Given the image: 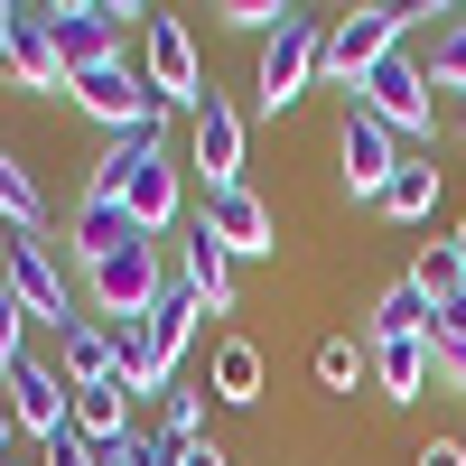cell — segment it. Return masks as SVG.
Wrapping results in <instances>:
<instances>
[{
	"instance_id": "6da1fadb",
	"label": "cell",
	"mask_w": 466,
	"mask_h": 466,
	"mask_svg": "<svg viewBox=\"0 0 466 466\" xmlns=\"http://www.w3.org/2000/svg\"><path fill=\"white\" fill-rule=\"evenodd\" d=\"M410 19H457V10H401V0H364V10L327 19V75L355 94L382 56H401V28H410Z\"/></svg>"
},
{
	"instance_id": "7a4b0ae2",
	"label": "cell",
	"mask_w": 466,
	"mask_h": 466,
	"mask_svg": "<svg viewBox=\"0 0 466 466\" xmlns=\"http://www.w3.org/2000/svg\"><path fill=\"white\" fill-rule=\"evenodd\" d=\"M327 75V19H308V10H289L280 28L261 37V75H252V94H261V112L280 122V112L308 94Z\"/></svg>"
},
{
	"instance_id": "3957f363",
	"label": "cell",
	"mask_w": 466,
	"mask_h": 466,
	"mask_svg": "<svg viewBox=\"0 0 466 466\" xmlns=\"http://www.w3.org/2000/svg\"><path fill=\"white\" fill-rule=\"evenodd\" d=\"M355 103L373 112L382 131H392L401 149H439V112H430V66H410V56H382L364 85H355Z\"/></svg>"
},
{
	"instance_id": "277c9868",
	"label": "cell",
	"mask_w": 466,
	"mask_h": 466,
	"mask_svg": "<svg viewBox=\"0 0 466 466\" xmlns=\"http://www.w3.org/2000/svg\"><path fill=\"white\" fill-rule=\"evenodd\" d=\"M75 112H85V122H103L112 140H131V131H168V103L149 94V75H131V56L75 75Z\"/></svg>"
},
{
	"instance_id": "5b68a950",
	"label": "cell",
	"mask_w": 466,
	"mask_h": 466,
	"mask_svg": "<svg viewBox=\"0 0 466 466\" xmlns=\"http://www.w3.org/2000/svg\"><path fill=\"white\" fill-rule=\"evenodd\" d=\"M85 289H94V308L112 318V336H131V327H140V318H149V308H159L177 280L159 270V243H131V252L94 261V270H85Z\"/></svg>"
},
{
	"instance_id": "8992f818",
	"label": "cell",
	"mask_w": 466,
	"mask_h": 466,
	"mask_svg": "<svg viewBox=\"0 0 466 466\" xmlns=\"http://www.w3.org/2000/svg\"><path fill=\"white\" fill-rule=\"evenodd\" d=\"M122 19H149V10H122V0H56V10H47V37H56L66 85L122 56Z\"/></svg>"
},
{
	"instance_id": "52a82bcc",
	"label": "cell",
	"mask_w": 466,
	"mask_h": 466,
	"mask_svg": "<svg viewBox=\"0 0 466 466\" xmlns=\"http://www.w3.org/2000/svg\"><path fill=\"white\" fill-rule=\"evenodd\" d=\"M0 289H10L19 308H28V327H85L75 318V289H66V270H56V252L37 243V233H19V243H0Z\"/></svg>"
},
{
	"instance_id": "ba28073f",
	"label": "cell",
	"mask_w": 466,
	"mask_h": 466,
	"mask_svg": "<svg viewBox=\"0 0 466 466\" xmlns=\"http://www.w3.org/2000/svg\"><path fill=\"white\" fill-rule=\"evenodd\" d=\"M140 75H149V94H159L168 112H187L197 122L206 112V66H197V37H187V19H149V37H140Z\"/></svg>"
},
{
	"instance_id": "9c48e42d",
	"label": "cell",
	"mask_w": 466,
	"mask_h": 466,
	"mask_svg": "<svg viewBox=\"0 0 466 466\" xmlns=\"http://www.w3.org/2000/svg\"><path fill=\"white\" fill-rule=\"evenodd\" d=\"M336 159H345V187L382 206V187H392V168L410 159V149H401L392 131H382V122H373V112H364L355 94H345V122H336Z\"/></svg>"
},
{
	"instance_id": "30bf717a",
	"label": "cell",
	"mask_w": 466,
	"mask_h": 466,
	"mask_svg": "<svg viewBox=\"0 0 466 466\" xmlns=\"http://www.w3.org/2000/svg\"><path fill=\"white\" fill-rule=\"evenodd\" d=\"M197 224L215 233L233 261H270V252H280V224H270V206L252 197V187H206V215Z\"/></svg>"
},
{
	"instance_id": "8fae6325",
	"label": "cell",
	"mask_w": 466,
	"mask_h": 466,
	"mask_svg": "<svg viewBox=\"0 0 466 466\" xmlns=\"http://www.w3.org/2000/svg\"><path fill=\"white\" fill-rule=\"evenodd\" d=\"M0 382H10V420H19L28 439H56L66 420H75V382H56V364H37V355H19V364L0 373Z\"/></svg>"
},
{
	"instance_id": "7c38bea8",
	"label": "cell",
	"mask_w": 466,
	"mask_h": 466,
	"mask_svg": "<svg viewBox=\"0 0 466 466\" xmlns=\"http://www.w3.org/2000/svg\"><path fill=\"white\" fill-rule=\"evenodd\" d=\"M177 289L197 299V318H233V299H243V289H233V252L215 243L206 224H187V243H177Z\"/></svg>"
},
{
	"instance_id": "4fadbf2b",
	"label": "cell",
	"mask_w": 466,
	"mask_h": 466,
	"mask_svg": "<svg viewBox=\"0 0 466 466\" xmlns=\"http://www.w3.org/2000/svg\"><path fill=\"white\" fill-rule=\"evenodd\" d=\"M187 149H197L206 187H243V112H233L224 94H206V112L187 122Z\"/></svg>"
},
{
	"instance_id": "5bb4252c",
	"label": "cell",
	"mask_w": 466,
	"mask_h": 466,
	"mask_svg": "<svg viewBox=\"0 0 466 466\" xmlns=\"http://www.w3.org/2000/svg\"><path fill=\"white\" fill-rule=\"evenodd\" d=\"M131 243H149V233L131 224V206H103V197H75V224H66V252L75 261H112V252H131Z\"/></svg>"
},
{
	"instance_id": "9a60e30c",
	"label": "cell",
	"mask_w": 466,
	"mask_h": 466,
	"mask_svg": "<svg viewBox=\"0 0 466 466\" xmlns=\"http://www.w3.org/2000/svg\"><path fill=\"white\" fill-rule=\"evenodd\" d=\"M0 75L28 85V94H56V85H66L56 37H47V10H19V19H10V56H0Z\"/></svg>"
},
{
	"instance_id": "2e32d148",
	"label": "cell",
	"mask_w": 466,
	"mask_h": 466,
	"mask_svg": "<svg viewBox=\"0 0 466 466\" xmlns=\"http://www.w3.org/2000/svg\"><path fill=\"white\" fill-rule=\"evenodd\" d=\"M430 373H439L430 336H382V345H373V382H382V401H420V392H430Z\"/></svg>"
},
{
	"instance_id": "e0dca14e",
	"label": "cell",
	"mask_w": 466,
	"mask_h": 466,
	"mask_svg": "<svg viewBox=\"0 0 466 466\" xmlns=\"http://www.w3.org/2000/svg\"><path fill=\"white\" fill-rule=\"evenodd\" d=\"M56 355H66V382H75V392H94V382H122V336H112V327H66L56 336Z\"/></svg>"
},
{
	"instance_id": "ac0fdd59",
	"label": "cell",
	"mask_w": 466,
	"mask_h": 466,
	"mask_svg": "<svg viewBox=\"0 0 466 466\" xmlns=\"http://www.w3.org/2000/svg\"><path fill=\"white\" fill-rule=\"evenodd\" d=\"M168 149V131H131V140H103V159L85 168V197H103V206H122V187H131V168H149Z\"/></svg>"
},
{
	"instance_id": "d6986e66",
	"label": "cell",
	"mask_w": 466,
	"mask_h": 466,
	"mask_svg": "<svg viewBox=\"0 0 466 466\" xmlns=\"http://www.w3.org/2000/svg\"><path fill=\"white\" fill-rule=\"evenodd\" d=\"M122 206H131V224H140V233H168V224H177V159H168V149H159L149 168H131Z\"/></svg>"
},
{
	"instance_id": "ffe728a7",
	"label": "cell",
	"mask_w": 466,
	"mask_h": 466,
	"mask_svg": "<svg viewBox=\"0 0 466 466\" xmlns=\"http://www.w3.org/2000/svg\"><path fill=\"white\" fill-rule=\"evenodd\" d=\"M439 149H410V159L392 168V187H382V215H392V224H420V215H430L439 206Z\"/></svg>"
},
{
	"instance_id": "44dd1931",
	"label": "cell",
	"mask_w": 466,
	"mask_h": 466,
	"mask_svg": "<svg viewBox=\"0 0 466 466\" xmlns=\"http://www.w3.org/2000/svg\"><path fill=\"white\" fill-rule=\"evenodd\" d=\"M75 439H94V448H122L131 439V392L122 382H94V392H75V420H66Z\"/></svg>"
},
{
	"instance_id": "7402d4cb",
	"label": "cell",
	"mask_w": 466,
	"mask_h": 466,
	"mask_svg": "<svg viewBox=\"0 0 466 466\" xmlns=\"http://www.w3.org/2000/svg\"><path fill=\"white\" fill-rule=\"evenodd\" d=\"M430 318H439V308H430V289H420L410 270H401V280L373 299V327H364V345H382V336H430Z\"/></svg>"
},
{
	"instance_id": "603a6c76",
	"label": "cell",
	"mask_w": 466,
	"mask_h": 466,
	"mask_svg": "<svg viewBox=\"0 0 466 466\" xmlns=\"http://www.w3.org/2000/svg\"><path fill=\"white\" fill-rule=\"evenodd\" d=\"M215 401H233V410L261 401V345L252 336H224L215 345Z\"/></svg>"
},
{
	"instance_id": "cb8c5ba5",
	"label": "cell",
	"mask_w": 466,
	"mask_h": 466,
	"mask_svg": "<svg viewBox=\"0 0 466 466\" xmlns=\"http://www.w3.org/2000/svg\"><path fill=\"white\" fill-rule=\"evenodd\" d=\"M430 355H439V382H448V392H466V289L430 318Z\"/></svg>"
},
{
	"instance_id": "d4e9b609",
	"label": "cell",
	"mask_w": 466,
	"mask_h": 466,
	"mask_svg": "<svg viewBox=\"0 0 466 466\" xmlns=\"http://www.w3.org/2000/svg\"><path fill=\"white\" fill-rule=\"evenodd\" d=\"M0 215H10V233H37V215H47V197H37V177L0 149Z\"/></svg>"
},
{
	"instance_id": "484cf974",
	"label": "cell",
	"mask_w": 466,
	"mask_h": 466,
	"mask_svg": "<svg viewBox=\"0 0 466 466\" xmlns=\"http://www.w3.org/2000/svg\"><path fill=\"white\" fill-rule=\"evenodd\" d=\"M355 373H373V345H364V336H327V345H318V382L345 392Z\"/></svg>"
},
{
	"instance_id": "4316f807",
	"label": "cell",
	"mask_w": 466,
	"mask_h": 466,
	"mask_svg": "<svg viewBox=\"0 0 466 466\" xmlns=\"http://www.w3.org/2000/svg\"><path fill=\"white\" fill-rule=\"evenodd\" d=\"M159 439H168V448H197V439H206V392H177V382H168V401H159Z\"/></svg>"
},
{
	"instance_id": "83f0119b",
	"label": "cell",
	"mask_w": 466,
	"mask_h": 466,
	"mask_svg": "<svg viewBox=\"0 0 466 466\" xmlns=\"http://www.w3.org/2000/svg\"><path fill=\"white\" fill-rule=\"evenodd\" d=\"M410 280H420V289H430V308H448V299L466 289V270H457V252H448V243H430V252H420V261H410Z\"/></svg>"
},
{
	"instance_id": "f1b7e54d",
	"label": "cell",
	"mask_w": 466,
	"mask_h": 466,
	"mask_svg": "<svg viewBox=\"0 0 466 466\" xmlns=\"http://www.w3.org/2000/svg\"><path fill=\"white\" fill-rule=\"evenodd\" d=\"M430 85H439V94H466V19L439 37V56H430Z\"/></svg>"
},
{
	"instance_id": "f546056e",
	"label": "cell",
	"mask_w": 466,
	"mask_h": 466,
	"mask_svg": "<svg viewBox=\"0 0 466 466\" xmlns=\"http://www.w3.org/2000/svg\"><path fill=\"white\" fill-rule=\"evenodd\" d=\"M103 466H177V448H168L159 430H131L122 448H103Z\"/></svg>"
},
{
	"instance_id": "4dcf8cb0",
	"label": "cell",
	"mask_w": 466,
	"mask_h": 466,
	"mask_svg": "<svg viewBox=\"0 0 466 466\" xmlns=\"http://www.w3.org/2000/svg\"><path fill=\"white\" fill-rule=\"evenodd\" d=\"M19 336H28V308H19L10 289H0V373H10V364L28 355V345H19Z\"/></svg>"
},
{
	"instance_id": "1f68e13d",
	"label": "cell",
	"mask_w": 466,
	"mask_h": 466,
	"mask_svg": "<svg viewBox=\"0 0 466 466\" xmlns=\"http://www.w3.org/2000/svg\"><path fill=\"white\" fill-rule=\"evenodd\" d=\"M280 19H289V0H233V10H224V28H261V37Z\"/></svg>"
},
{
	"instance_id": "d6a6232c",
	"label": "cell",
	"mask_w": 466,
	"mask_h": 466,
	"mask_svg": "<svg viewBox=\"0 0 466 466\" xmlns=\"http://www.w3.org/2000/svg\"><path fill=\"white\" fill-rule=\"evenodd\" d=\"M47 466H103V448L75 439V430H56V439H47Z\"/></svg>"
},
{
	"instance_id": "836d02e7",
	"label": "cell",
	"mask_w": 466,
	"mask_h": 466,
	"mask_svg": "<svg viewBox=\"0 0 466 466\" xmlns=\"http://www.w3.org/2000/svg\"><path fill=\"white\" fill-rule=\"evenodd\" d=\"M410 466H466V448H457V439H430V448H420Z\"/></svg>"
},
{
	"instance_id": "e575fe53",
	"label": "cell",
	"mask_w": 466,
	"mask_h": 466,
	"mask_svg": "<svg viewBox=\"0 0 466 466\" xmlns=\"http://www.w3.org/2000/svg\"><path fill=\"white\" fill-rule=\"evenodd\" d=\"M177 466H224V448H215V439H197V448H177Z\"/></svg>"
},
{
	"instance_id": "d590c367",
	"label": "cell",
	"mask_w": 466,
	"mask_h": 466,
	"mask_svg": "<svg viewBox=\"0 0 466 466\" xmlns=\"http://www.w3.org/2000/svg\"><path fill=\"white\" fill-rule=\"evenodd\" d=\"M10 19H19V0H0V56H10Z\"/></svg>"
},
{
	"instance_id": "8d00e7d4",
	"label": "cell",
	"mask_w": 466,
	"mask_h": 466,
	"mask_svg": "<svg viewBox=\"0 0 466 466\" xmlns=\"http://www.w3.org/2000/svg\"><path fill=\"white\" fill-rule=\"evenodd\" d=\"M448 252H457V270H466V215H457V233H448Z\"/></svg>"
},
{
	"instance_id": "74e56055",
	"label": "cell",
	"mask_w": 466,
	"mask_h": 466,
	"mask_svg": "<svg viewBox=\"0 0 466 466\" xmlns=\"http://www.w3.org/2000/svg\"><path fill=\"white\" fill-rule=\"evenodd\" d=\"M0 439H10V410H0Z\"/></svg>"
}]
</instances>
